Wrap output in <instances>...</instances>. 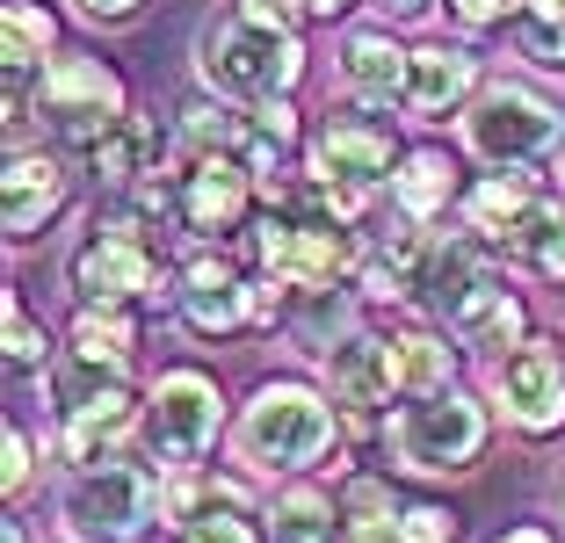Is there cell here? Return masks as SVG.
I'll use <instances>...</instances> for the list:
<instances>
[{
	"mask_svg": "<svg viewBox=\"0 0 565 543\" xmlns=\"http://www.w3.org/2000/svg\"><path fill=\"white\" fill-rule=\"evenodd\" d=\"M196 73L225 102H268L305 81V44L298 30H268V22L233 8V15H211L196 30Z\"/></svg>",
	"mask_w": 565,
	"mask_h": 543,
	"instance_id": "6da1fadb",
	"label": "cell"
},
{
	"mask_svg": "<svg viewBox=\"0 0 565 543\" xmlns=\"http://www.w3.org/2000/svg\"><path fill=\"white\" fill-rule=\"evenodd\" d=\"M333 435H341V406L298 377H276L247 398V413H239V428H233V449L254 471H312L333 449Z\"/></svg>",
	"mask_w": 565,
	"mask_h": 543,
	"instance_id": "7a4b0ae2",
	"label": "cell"
},
{
	"mask_svg": "<svg viewBox=\"0 0 565 543\" xmlns=\"http://www.w3.org/2000/svg\"><path fill=\"white\" fill-rule=\"evenodd\" d=\"M160 514H167V486L146 464L95 457L58 486V529L73 543H138V536H152Z\"/></svg>",
	"mask_w": 565,
	"mask_h": 543,
	"instance_id": "3957f363",
	"label": "cell"
},
{
	"mask_svg": "<svg viewBox=\"0 0 565 543\" xmlns=\"http://www.w3.org/2000/svg\"><path fill=\"white\" fill-rule=\"evenodd\" d=\"M486 435H493V420H486V406L471 392H457V384H443V392H420L406 398L392 420H384V443H392V464H406V471L420 478H449V471H471V464L486 457Z\"/></svg>",
	"mask_w": 565,
	"mask_h": 543,
	"instance_id": "277c9868",
	"label": "cell"
},
{
	"mask_svg": "<svg viewBox=\"0 0 565 543\" xmlns=\"http://www.w3.org/2000/svg\"><path fill=\"white\" fill-rule=\"evenodd\" d=\"M36 116L58 131V146L95 152L102 138L117 131V116H131V87L95 51H58L44 66V81H36Z\"/></svg>",
	"mask_w": 565,
	"mask_h": 543,
	"instance_id": "5b68a950",
	"label": "cell"
},
{
	"mask_svg": "<svg viewBox=\"0 0 565 543\" xmlns=\"http://www.w3.org/2000/svg\"><path fill=\"white\" fill-rule=\"evenodd\" d=\"M44 392L58 398V457L66 464H95L109 443H124V435L146 420L131 398V384H124V370H95V362H58L44 377Z\"/></svg>",
	"mask_w": 565,
	"mask_h": 543,
	"instance_id": "8992f818",
	"label": "cell"
},
{
	"mask_svg": "<svg viewBox=\"0 0 565 543\" xmlns=\"http://www.w3.org/2000/svg\"><path fill=\"white\" fill-rule=\"evenodd\" d=\"M217 420H225V398L203 370H167L146 398V457L160 471H196L217 449Z\"/></svg>",
	"mask_w": 565,
	"mask_h": 543,
	"instance_id": "52a82bcc",
	"label": "cell"
},
{
	"mask_svg": "<svg viewBox=\"0 0 565 543\" xmlns=\"http://www.w3.org/2000/svg\"><path fill=\"white\" fill-rule=\"evenodd\" d=\"M565 138V116L551 109L544 95H530V87H479V102L465 109V146L479 152L486 167H536L551 146Z\"/></svg>",
	"mask_w": 565,
	"mask_h": 543,
	"instance_id": "ba28073f",
	"label": "cell"
},
{
	"mask_svg": "<svg viewBox=\"0 0 565 543\" xmlns=\"http://www.w3.org/2000/svg\"><path fill=\"white\" fill-rule=\"evenodd\" d=\"M167 211L196 239L239 232L254 211V167L239 152H182V167L167 174Z\"/></svg>",
	"mask_w": 565,
	"mask_h": 543,
	"instance_id": "9c48e42d",
	"label": "cell"
},
{
	"mask_svg": "<svg viewBox=\"0 0 565 543\" xmlns=\"http://www.w3.org/2000/svg\"><path fill=\"white\" fill-rule=\"evenodd\" d=\"M493 406H500V420L515 435H530V443L558 435L565 428V348L544 341V333H530L522 348L493 355Z\"/></svg>",
	"mask_w": 565,
	"mask_h": 543,
	"instance_id": "30bf717a",
	"label": "cell"
},
{
	"mask_svg": "<svg viewBox=\"0 0 565 543\" xmlns=\"http://www.w3.org/2000/svg\"><path fill=\"white\" fill-rule=\"evenodd\" d=\"M319 362H327V398L341 406V428H349V435H370L384 420V406H392V398H406V384H399V348L384 341V333H363V327H355L349 341H333Z\"/></svg>",
	"mask_w": 565,
	"mask_h": 543,
	"instance_id": "8fae6325",
	"label": "cell"
},
{
	"mask_svg": "<svg viewBox=\"0 0 565 543\" xmlns=\"http://www.w3.org/2000/svg\"><path fill=\"white\" fill-rule=\"evenodd\" d=\"M551 211H558V196L544 189L536 167H493V174H479L465 196H457L465 232H479L486 247H500V254H515L530 232H544Z\"/></svg>",
	"mask_w": 565,
	"mask_h": 543,
	"instance_id": "7c38bea8",
	"label": "cell"
},
{
	"mask_svg": "<svg viewBox=\"0 0 565 543\" xmlns=\"http://www.w3.org/2000/svg\"><path fill=\"white\" fill-rule=\"evenodd\" d=\"M73 290H81V305H146L160 290V239L95 225V239L73 254Z\"/></svg>",
	"mask_w": 565,
	"mask_h": 543,
	"instance_id": "4fadbf2b",
	"label": "cell"
},
{
	"mask_svg": "<svg viewBox=\"0 0 565 543\" xmlns=\"http://www.w3.org/2000/svg\"><path fill=\"white\" fill-rule=\"evenodd\" d=\"M399 167V138L370 102H355L349 116H327L312 138V174L319 181H355V189H377Z\"/></svg>",
	"mask_w": 565,
	"mask_h": 543,
	"instance_id": "5bb4252c",
	"label": "cell"
},
{
	"mask_svg": "<svg viewBox=\"0 0 565 543\" xmlns=\"http://www.w3.org/2000/svg\"><path fill=\"white\" fill-rule=\"evenodd\" d=\"M66 196H73V174H66L58 152H30V146L8 152V174H0V217H8V239H15V247H30L36 232L66 211Z\"/></svg>",
	"mask_w": 565,
	"mask_h": 543,
	"instance_id": "9a60e30c",
	"label": "cell"
},
{
	"mask_svg": "<svg viewBox=\"0 0 565 543\" xmlns=\"http://www.w3.org/2000/svg\"><path fill=\"white\" fill-rule=\"evenodd\" d=\"M167 514L182 529V543H268V529L247 514V493L233 478H189L167 493Z\"/></svg>",
	"mask_w": 565,
	"mask_h": 543,
	"instance_id": "2e32d148",
	"label": "cell"
},
{
	"mask_svg": "<svg viewBox=\"0 0 565 543\" xmlns=\"http://www.w3.org/2000/svg\"><path fill=\"white\" fill-rule=\"evenodd\" d=\"M486 239L479 232H449V239H428L420 247V268H414V305L428 319H443L449 327V312L465 305L471 290H479V276H486Z\"/></svg>",
	"mask_w": 565,
	"mask_h": 543,
	"instance_id": "e0dca14e",
	"label": "cell"
},
{
	"mask_svg": "<svg viewBox=\"0 0 565 543\" xmlns=\"http://www.w3.org/2000/svg\"><path fill=\"white\" fill-rule=\"evenodd\" d=\"M399 102L414 116H428V124L471 109V102H479V58H471L465 44H420L414 58H406V95Z\"/></svg>",
	"mask_w": 565,
	"mask_h": 543,
	"instance_id": "ac0fdd59",
	"label": "cell"
},
{
	"mask_svg": "<svg viewBox=\"0 0 565 543\" xmlns=\"http://www.w3.org/2000/svg\"><path fill=\"white\" fill-rule=\"evenodd\" d=\"M174 305H182V327L203 333V341H225V333L247 327V283H239L233 262H217V254H196V262L182 268Z\"/></svg>",
	"mask_w": 565,
	"mask_h": 543,
	"instance_id": "d6986e66",
	"label": "cell"
},
{
	"mask_svg": "<svg viewBox=\"0 0 565 543\" xmlns=\"http://www.w3.org/2000/svg\"><path fill=\"white\" fill-rule=\"evenodd\" d=\"M406 58H414V51L392 36V22L349 30L341 36V87H349L355 102H370V109H392V102L406 95Z\"/></svg>",
	"mask_w": 565,
	"mask_h": 543,
	"instance_id": "ffe728a7",
	"label": "cell"
},
{
	"mask_svg": "<svg viewBox=\"0 0 565 543\" xmlns=\"http://www.w3.org/2000/svg\"><path fill=\"white\" fill-rule=\"evenodd\" d=\"M449 333H457V348H471V355H500V348H522V341H530V312H522V297L508 290L493 268H486L479 290L449 312Z\"/></svg>",
	"mask_w": 565,
	"mask_h": 543,
	"instance_id": "44dd1931",
	"label": "cell"
},
{
	"mask_svg": "<svg viewBox=\"0 0 565 543\" xmlns=\"http://www.w3.org/2000/svg\"><path fill=\"white\" fill-rule=\"evenodd\" d=\"M87 167H95L109 189H146V181L167 174V131L152 124V116L131 109V116H117V131L87 152Z\"/></svg>",
	"mask_w": 565,
	"mask_h": 543,
	"instance_id": "7402d4cb",
	"label": "cell"
},
{
	"mask_svg": "<svg viewBox=\"0 0 565 543\" xmlns=\"http://www.w3.org/2000/svg\"><path fill=\"white\" fill-rule=\"evenodd\" d=\"M457 196H465V189H457V167H449V152H435V146L406 152L399 174H392V203H399L406 225H435Z\"/></svg>",
	"mask_w": 565,
	"mask_h": 543,
	"instance_id": "603a6c76",
	"label": "cell"
},
{
	"mask_svg": "<svg viewBox=\"0 0 565 543\" xmlns=\"http://www.w3.org/2000/svg\"><path fill=\"white\" fill-rule=\"evenodd\" d=\"M282 327L298 333L312 355H327L333 341H349V333H355L349 283H290V319H282Z\"/></svg>",
	"mask_w": 565,
	"mask_h": 543,
	"instance_id": "cb8c5ba5",
	"label": "cell"
},
{
	"mask_svg": "<svg viewBox=\"0 0 565 543\" xmlns=\"http://www.w3.org/2000/svg\"><path fill=\"white\" fill-rule=\"evenodd\" d=\"M268 543H341V493L282 486L268 500Z\"/></svg>",
	"mask_w": 565,
	"mask_h": 543,
	"instance_id": "d4e9b609",
	"label": "cell"
},
{
	"mask_svg": "<svg viewBox=\"0 0 565 543\" xmlns=\"http://www.w3.org/2000/svg\"><path fill=\"white\" fill-rule=\"evenodd\" d=\"M138 348V319L131 305H81V319H73V355L95 362V370H124Z\"/></svg>",
	"mask_w": 565,
	"mask_h": 543,
	"instance_id": "484cf974",
	"label": "cell"
},
{
	"mask_svg": "<svg viewBox=\"0 0 565 543\" xmlns=\"http://www.w3.org/2000/svg\"><path fill=\"white\" fill-rule=\"evenodd\" d=\"M449 341H457V333H435V327L392 333V348H399V384H406V398L457 384V348H449Z\"/></svg>",
	"mask_w": 565,
	"mask_h": 543,
	"instance_id": "4316f807",
	"label": "cell"
},
{
	"mask_svg": "<svg viewBox=\"0 0 565 543\" xmlns=\"http://www.w3.org/2000/svg\"><path fill=\"white\" fill-rule=\"evenodd\" d=\"M508 44H515V58H530L536 73H565V15H544V8L522 0V15L508 22Z\"/></svg>",
	"mask_w": 565,
	"mask_h": 543,
	"instance_id": "83f0119b",
	"label": "cell"
},
{
	"mask_svg": "<svg viewBox=\"0 0 565 543\" xmlns=\"http://www.w3.org/2000/svg\"><path fill=\"white\" fill-rule=\"evenodd\" d=\"M8 362H15V370H44L51 362V333L30 319L22 290H8Z\"/></svg>",
	"mask_w": 565,
	"mask_h": 543,
	"instance_id": "f1b7e54d",
	"label": "cell"
},
{
	"mask_svg": "<svg viewBox=\"0 0 565 543\" xmlns=\"http://www.w3.org/2000/svg\"><path fill=\"white\" fill-rule=\"evenodd\" d=\"M392 543H457V514L435 508V500H399Z\"/></svg>",
	"mask_w": 565,
	"mask_h": 543,
	"instance_id": "f546056e",
	"label": "cell"
},
{
	"mask_svg": "<svg viewBox=\"0 0 565 543\" xmlns=\"http://www.w3.org/2000/svg\"><path fill=\"white\" fill-rule=\"evenodd\" d=\"M515 262H522V268H536L544 283H565V203L551 211V225H544V232H530V239L515 247Z\"/></svg>",
	"mask_w": 565,
	"mask_h": 543,
	"instance_id": "4dcf8cb0",
	"label": "cell"
},
{
	"mask_svg": "<svg viewBox=\"0 0 565 543\" xmlns=\"http://www.w3.org/2000/svg\"><path fill=\"white\" fill-rule=\"evenodd\" d=\"M233 8L268 22V30H305V15H312V0H233Z\"/></svg>",
	"mask_w": 565,
	"mask_h": 543,
	"instance_id": "1f68e13d",
	"label": "cell"
},
{
	"mask_svg": "<svg viewBox=\"0 0 565 543\" xmlns=\"http://www.w3.org/2000/svg\"><path fill=\"white\" fill-rule=\"evenodd\" d=\"M449 15L465 22V30H493V22H515L522 0H449Z\"/></svg>",
	"mask_w": 565,
	"mask_h": 543,
	"instance_id": "d6a6232c",
	"label": "cell"
},
{
	"mask_svg": "<svg viewBox=\"0 0 565 543\" xmlns=\"http://www.w3.org/2000/svg\"><path fill=\"white\" fill-rule=\"evenodd\" d=\"M0 478H8V493L30 486V435H22V428H8V471H0Z\"/></svg>",
	"mask_w": 565,
	"mask_h": 543,
	"instance_id": "836d02e7",
	"label": "cell"
},
{
	"mask_svg": "<svg viewBox=\"0 0 565 543\" xmlns=\"http://www.w3.org/2000/svg\"><path fill=\"white\" fill-rule=\"evenodd\" d=\"M73 8H81L87 22H131L138 8H146V0H73Z\"/></svg>",
	"mask_w": 565,
	"mask_h": 543,
	"instance_id": "e575fe53",
	"label": "cell"
},
{
	"mask_svg": "<svg viewBox=\"0 0 565 543\" xmlns=\"http://www.w3.org/2000/svg\"><path fill=\"white\" fill-rule=\"evenodd\" d=\"M377 8V22H428L435 15V0H370Z\"/></svg>",
	"mask_w": 565,
	"mask_h": 543,
	"instance_id": "d590c367",
	"label": "cell"
},
{
	"mask_svg": "<svg viewBox=\"0 0 565 543\" xmlns=\"http://www.w3.org/2000/svg\"><path fill=\"white\" fill-rule=\"evenodd\" d=\"M493 543H558V536H551L544 522H515V529H500Z\"/></svg>",
	"mask_w": 565,
	"mask_h": 543,
	"instance_id": "8d00e7d4",
	"label": "cell"
},
{
	"mask_svg": "<svg viewBox=\"0 0 565 543\" xmlns=\"http://www.w3.org/2000/svg\"><path fill=\"white\" fill-rule=\"evenodd\" d=\"M341 8H355V0H312V15H341Z\"/></svg>",
	"mask_w": 565,
	"mask_h": 543,
	"instance_id": "74e56055",
	"label": "cell"
},
{
	"mask_svg": "<svg viewBox=\"0 0 565 543\" xmlns=\"http://www.w3.org/2000/svg\"><path fill=\"white\" fill-rule=\"evenodd\" d=\"M530 8H544V15H565V0H530Z\"/></svg>",
	"mask_w": 565,
	"mask_h": 543,
	"instance_id": "f35d334b",
	"label": "cell"
}]
</instances>
